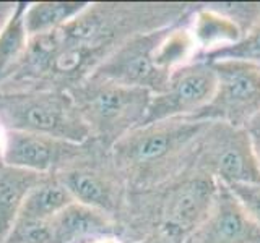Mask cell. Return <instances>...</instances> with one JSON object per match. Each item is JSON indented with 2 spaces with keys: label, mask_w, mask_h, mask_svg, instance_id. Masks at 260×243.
Instances as JSON below:
<instances>
[{
  "label": "cell",
  "mask_w": 260,
  "mask_h": 243,
  "mask_svg": "<svg viewBox=\"0 0 260 243\" xmlns=\"http://www.w3.org/2000/svg\"><path fill=\"white\" fill-rule=\"evenodd\" d=\"M72 202H75V199L60 178L55 174H47L28 194L18 217L51 221Z\"/></svg>",
  "instance_id": "15"
},
{
  "label": "cell",
  "mask_w": 260,
  "mask_h": 243,
  "mask_svg": "<svg viewBox=\"0 0 260 243\" xmlns=\"http://www.w3.org/2000/svg\"><path fill=\"white\" fill-rule=\"evenodd\" d=\"M46 175L8 166L0 159V243L10 233L31 190Z\"/></svg>",
  "instance_id": "13"
},
{
  "label": "cell",
  "mask_w": 260,
  "mask_h": 243,
  "mask_svg": "<svg viewBox=\"0 0 260 243\" xmlns=\"http://www.w3.org/2000/svg\"><path fill=\"white\" fill-rule=\"evenodd\" d=\"M16 2H0V32L5 28V24L10 20V16L15 12Z\"/></svg>",
  "instance_id": "23"
},
{
  "label": "cell",
  "mask_w": 260,
  "mask_h": 243,
  "mask_svg": "<svg viewBox=\"0 0 260 243\" xmlns=\"http://www.w3.org/2000/svg\"><path fill=\"white\" fill-rule=\"evenodd\" d=\"M208 122L169 118L142 125L111 148L128 191L159 186L190 169Z\"/></svg>",
  "instance_id": "2"
},
{
  "label": "cell",
  "mask_w": 260,
  "mask_h": 243,
  "mask_svg": "<svg viewBox=\"0 0 260 243\" xmlns=\"http://www.w3.org/2000/svg\"><path fill=\"white\" fill-rule=\"evenodd\" d=\"M216 89L211 101L189 120L223 122L246 128L260 112V67L239 60L213 62Z\"/></svg>",
  "instance_id": "6"
},
{
  "label": "cell",
  "mask_w": 260,
  "mask_h": 243,
  "mask_svg": "<svg viewBox=\"0 0 260 243\" xmlns=\"http://www.w3.org/2000/svg\"><path fill=\"white\" fill-rule=\"evenodd\" d=\"M0 128L72 143L91 138L69 91L0 93Z\"/></svg>",
  "instance_id": "4"
},
{
  "label": "cell",
  "mask_w": 260,
  "mask_h": 243,
  "mask_svg": "<svg viewBox=\"0 0 260 243\" xmlns=\"http://www.w3.org/2000/svg\"><path fill=\"white\" fill-rule=\"evenodd\" d=\"M207 5L233 21L242 36L260 20V2H216Z\"/></svg>",
  "instance_id": "19"
},
{
  "label": "cell",
  "mask_w": 260,
  "mask_h": 243,
  "mask_svg": "<svg viewBox=\"0 0 260 243\" xmlns=\"http://www.w3.org/2000/svg\"><path fill=\"white\" fill-rule=\"evenodd\" d=\"M187 243H260V227L247 216L228 186L218 182L207 219Z\"/></svg>",
  "instance_id": "11"
},
{
  "label": "cell",
  "mask_w": 260,
  "mask_h": 243,
  "mask_svg": "<svg viewBox=\"0 0 260 243\" xmlns=\"http://www.w3.org/2000/svg\"><path fill=\"white\" fill-rule=\"evenodd\" d=\"M94 148L93 138L85 143H72L46 135L5 132L0 159L8 166L38 174H60L89 156Z\"/></svg>",
  "instance_id": "10"
},
{
  "label": "cell",
  "mask_w": 260,
  "mask_h": 243,
  "mask_svg": "<svg viewBox=\"0 0 260 243\" xmlns=\"http://www.w3.org/2000/svg\"><path fill=\"white\" fill-rule=\"evenodd\" d=\"M67 186L73 199L119 221L125 208L128 188L114 166L111 149L96 141V148L78 164L55 174Z\"/></svg>",
  "instance_id": "7"
},
{
  "label": "cell",
  "mask_w": 260,
  "mask_h": 243,
  "mask_svg": "<svg viewBox=\"0 0 260 243\" xmlns=\"http://www.w3.org/2000/svg\"><path fill=\"white\" fill-rule=\"evenodd\" d=\"M228 190L239 201V205L247 213V216L260 227V182L228 185Z\"/></svg>",
  "instance_id": "21"
},
{
  "label": "cell",
  "mask_w": 260,
  "mask_h": 243,
  "mask_svg": "<svg viewBox=\"0 0 260 243\" xmlns=\"http://www.w3.org/2000/svg\"><path fill=\"white\" fill-rule=\"evenodd\" d=\"M190 31L199 49L195 60L216 49L236 44L242 37L239 28L233 21L211 10L207 4H199L197 10L193 12L190 18Z\"/></svg>",
  "instance_id": "14"
},
{
  "label": "cell",
  "mask_w": 260,
  "mask_h": 243,
  "mask_svg": "<svg viewBox=\"0 0 260 243\" xmlns=\"http://www.w3.org/2000/svg\"><path fill=\"white\" fill-rule=\"evenodd\" d=\"M197 60L210 63L219 60H239L260 67V20L236 44L216 49L213 52L199 57Z\"/></svg>",
  "instance_id": "18"
},
{
  "label": "cell",
  "mask_w": 260,
  "mask_h": 243,
  "mask_svg": "<svg viewBox=\"0 0 260 243\" xmlns=\"http://www.w3.org/2000/svg\"><path fill=\"white\" fill-rule=\"evenodd\" d=\"M218 182L195 167L150 190L128 191L117 221L124 243H187L205 221Z\"/></svg>",
  "instance_id": "1"
},
{
  "label": "cell",
  "mask_w": 260,
  "mask_h": 243,
  "mask_svg": "<svg viewBox=\"0 0 260 243\" xmlns=\"http://www.w3.org/2000/svg\"><path fill=\"white\" fill-rule=\"evenodd\" d=\"M28 5L29 2H16L13 15L0 32V88L13 75L26 52L29 36L24 26V13Z\"/></svg>",
  "instance_id": "16"
},
{
  "label": "cell",
  "mask_w": 260,
  "mask_h": 243,
  "mask_svg": "<svg viewBox=\"0 0 260 243\" xmlns=\"http://www.w3.org/2000/svg\"><path fill=\"white\" fill-rule=\"evenodd\" d=\"M246 132L249 135L250 146H252V152H254L257 167L260 170V112L246 125Z\"/></svg>",
  "instance_id": "22"
},
{
  "label": "cell",
  "mask_w": 260,
  "mask_h": 243,
  "mask_svg": "<svg viewBox=\"0 0 260 243\" xmlns=\"http://www.w3.org/2000/svg\"><path fill=\"white\" fill-rule=\"evenodd\" d=\"M98 243H124L120 238L117 237H112V238H106V240H101V241H98Z\"/></svg>",
  "instance_id": "24"
},
{
  "label": "cell",
  "mask_w": 260,
  "mask_h": 243,
  "mask_svg": "<svg viewBox=\"0 0 260 243\" xmlns=\"http://www.w3.org/2000/svg\"><path fill=\"white\" fill-rule=\"evenodd\" d=\"M215 89L213 63L193 60L179 67L171 73L165 91L151 96L142 125L169 118H190L211 101Z\"/></svg>",
  "instance_id": "9"
},
{
  "label": "cell",
  "mask_w": 260,
  "mask_h": 243,
  "mask_svg": "<svg viewBox=\"0 0 260 243\" xmlns=\"http://www.w3.org/2000/svg\"><path fill=\"white\" fill-rule=\"evenodd\" d=\"M192 167L223 185L257 183L260 170L246 128L208 122L200 136Z\"/></svg>",
  "instance_id": "5"
},
{
  "label": "cell",
  "mask_w": 260,
  "mask_h": 243,
  "mask_svg": "<svg viewBox=\"0 0 260 243\" xmlns=\"http://www.w3.org/2000/svg\"><path fill=\"white\" fill-rule=\"evenodd\" d=\"M168 28L128 39L89 76L103 78L128 88L145 89L151 94L162 93L171 75L159 68L158 47Z\"/></svg>",
  "instance_id": "8"
},
{
  "label": "cell",
  "mask_w": 260,
  "mask_h": 243,
  "mask_svg": "<svg viewBox=\"0 0 260 243\" xmlns=\"http://www.w3.org/2000/svg\"><path fill=\"white\" fill-rule=\"evenodd\" d=\"M69 93L91 138L108 149L143 124L153 96L96 76H88Z\"/></svg>",
  "instance_id": "3"
},
{
  "label": "cell",
  "mask_w": 260,
  "mask_h": 243,
  "mask_svg": "<svg viewBox=\"0 0 260 243\" xmlns=\"http://www.w3.org/2000/svg\"><path fill=\"white\" fill-rule=\"evenodd\" d=\"M51 230L54 243H98L119 238L116 219L77 201L51 219Z\"/></svg>",
  "instance_id": "12"
},
{
  "label": "cell",
  "mask_w": 260,
  "mask_h": 243,
  "mask_svg": "<svg viewBox=\"0 0 260 243\" xmlns=\"http://www.w3.org/2000/svg\"><path fill=\"white\" fill-rule=\"evenodd\" d=\"M89 5V2H35L24 13L28 36L35 37L63 28L73 21Z\"/></svg>",
  "instance_id": "17"
},
{
  "label": "cell",
  "mask_w": 260,
  "mask_h": 243,
  "mask_svg": "<svg viewBox=\"0 0 260 243\" xmlns=\"http://www.w3.org/2000/svg\"><path fill=\"white\" fill-rule=\"evenodd\" d=\"M4 243H54L51 221L18 217Z\"/></svg>",
  "instance_id": "20"
}]
</instances>
